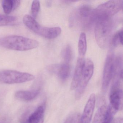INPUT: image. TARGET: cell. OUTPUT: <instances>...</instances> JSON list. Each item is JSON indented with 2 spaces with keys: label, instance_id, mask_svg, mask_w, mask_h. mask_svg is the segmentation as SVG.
<instances>
[{
  "label": "cell",
  "instance_id": "1",
  "mask_svg": "<svg viewBox=\"0 0 123 123\" xmlns=\"http://www.w3.org/2000/svg\"><path fill=\"white\" fill-rule=\"evenodd\" d=\"M39 43L36 40L20 36L12 35L0 38V46L18 51H26L37 48Z\"/></svg>",
  "mask_w": 123,
  "mask_h": 123
},
{
  "label": "cell",
  "instance_id": "2",
  "mask_svg": "<svg viewBox=\"0 0 123 123\" xmlns=\"http://www.w3.org/2000/svg\"><path fill=\"white\" fill-rule=\"evenodd\" d=\"M113 28V24L111 18L98 20L96 22L95 36L99 47L105 49L108 47Z\"/></svg>",
  "mask_w": 123,
  "mask_h": 123
},
{
  "label": "cell",
  "instance_id": "3",
  "mask_svg": "<svg viewBox=\"0 0 123 123\" xmlns=\"http://www.w3.org/2000/svg\"><path fill=\"white\" fill-rule=\"evenodd\" d=\"M25 25L35 33L49 39H52L59 36L62 29L59 27H46L42 26L32 16H25L23 19Z\"/></svg>",
  "mask_w": 123,
  "mask_h": 123
},
{
  "label": "cell",
  "instance_id": "4",
  "mask_svg": "<svg viewBox=\"0 0 123 123\" xmlns=\"http://www.w3.org/2000/svg\"><path fill=\"white\" fill-rule=\"evenodd\" d=\"M122 0H113L101 4L93 11L94 22L98 20L111 18L123 8Z\"/></svg>",
  "mask_w": 123,
  "mask_h": 123
},
{
  "label": "cell",
  "instance_id": "5",
  "mask_svg": "<svg viewBox=\"0 0 123 123\" xmlns=\"http://www.w3.org/2000/svg\"><path fill=\"white\" fill-rule=\"evenodd\" d=\"M93 10L90 6L83 5L78 8L71 17L72 24H76L83 28H88L95 23L93 16Z\"/></svg>",
  "mask_w": 123,
  "mask_h": 123
},
{
  "label": "cell",
  "instance_id": "6",
  "mask_svg": "<svg viewBox=\"0 0 123 123\" xmlns=\"http://www.w3.org/2000/svg\"><path fill=\"white\" fill-rule=\"evenodd\" d=\"M35 77L27 73L5 70L0 71V82L8 84L23 83L33 80Z\"/></svg>",
  "mask_w": 123,
  "mask_h": 123
},
{
  "label": "cell",
  "instance_id": "7",
  "mask_svg": "<svg viewBox=\"0 0 123 123\" xmlns=\"http://www.w3.org/2000/svg\"><path fill=\"white\" fill-rule=\"evenodd\" d=\"M94 64L91 60H85L82 72V78L78 86L76 88L75 98H80L85 92L86 87L93 74Z\"/></svg>",
  "mask_w": 123,
  "mask_h": 123
},
{
  "label": "cell",
  "instance_id": "8",
  "mask_svg": "<svg viewBox=\"0 0 123 123\" xmlns=\"http://www.w3.org/2000/svg\"><path fill=\"white\" fill-rule=\"evenodd\" d=\"M116 69V57L112 53L109 54L105 62L103 73L102 88L105 91L113 77Z\"/></svg>",
  "mask_w": 123,
  "mask_h": 123
},
{
  "label": "cell",
  "instance_id": "9",
  "mask_svg": "<svg viewBox=\"0 0 123 123\" xmlns=\"http://www.w3.org/2000/svg\"><path fill=\"white\" fill-rule=\"evenodd\" d=\"M110 105L117 111L123 108V91L121 88V80H114L111 88Z\"/></svg>",
  "mask_w": 123,
  "mask_h": 123
},
{
  "label": "cell",
  "instance_id": "10",
  "mask_svg": "<svg viewBox=\"0 0 123 123\" xmlns=\"http://www.w3.org/2000/svg\"><path fill=\"white\" fill-rule=\"evenodd\" d=\"M116 112L110 105H102L96 111L92 123H111Z\"/></svg>",
  "mask_w": 123,
  "mask_h": 123
},
{
  "label": "cell",
  "instance_id": "11",
  "mask_svg": "<svg viewBox=\"0 0 123 123\" xmlns=\"http://www.w3.org/2000/svg\"><path fill=\"white\" fill-rule=\"evenodd\" d=\"M95 102V95L92 93L88 100L82 115L80 117V123H90L94 111Z\"/></svg>",
  "mask_w": 123,
  "mask_h": 123
},
{
  "label": "cell",
  "instance_id": "12",
  "mask_svg": "<svg viewBox=\"0 0 123 123\" xmlns=\"http://www.w3.org/2000/svg\"><path fill=\"white\" fill-rule=\"evenodd\" d=\"M84 62V58L78 57L70 86V88L72 90L76 89L80 82L82 78V72Z\"/></svg>",
  "mask_w": 123,
  "mask_h": 123
},
{
  "label": "cell",
  "instance_id": "13",
  "mask_svg": "<svg viewBox=\"0 0 123 123\" xmlns=\"http://www.w3.org/2000/svg\"><path fill=\"white\" fill-rule=\"evenodd\" d=\"M50 70L56 71L59 78L62 81L67 80L70 72V67L69 64L64 63L57 65H53L49 67Z\"/></svg>",
  "mask_w": 123,
  "mask_h": 123
},
{
  "label": "cell",
  "instance_id": "14",
  "mask_svg": "<svg viewBox=\"0 0 123 123\" xmlns=\"http://www.w3.org/2000/svg\"><path fill=\"white\" fill-rule=\"evenodd\" d=\"M45 107L43 105L39 106L29 117L28 123H43Z\"/></svg>",
  "mask_w": 123,
  "mask_h": 123
},
{
  "label": "cell",
  "instance_id": "15",
  "mask_svg": "<svg viewBox=\"0 0 123 123\" xmlns=\"http://www.w3.org/2000/svg\"><path fill=\"white\" fill-rule=\"evenodd\" d=\"M39 92V89L32 91H20L16 93L15 97L18 100L24 101H29L34 99L38 95Z\"/></svg>",
  "mask_w": 123,
  "mask_h": 123
},
{
  "label": "cell",
  "instance_id": "16",
  "mask_svg": "<svg viewBox=\"0 0 123 123\" xmlns=\"http://www.w3.org/2000/svg\"><path fill=\"white\" fill-rule=\"evenodd\" d=\"M20 2L19 0H3L2 2V6L4 12L7 14H10L19 7Z\"/></svg>",
  "mask_w": 123,
  "mask_h": 123
},
{
  "label": "cell",
  "instance_id": "17",
  "mask_svg": "<svg viewBox=\"0 0 123 123\" xmlns=\"http://www.w3.org/2000/svg\"><path fill=\"white\" fill-rule=\"evenodd\" d=\"M87 49L86 35L84 33L80 34L78 43L79 58H84Z\"/></svg>",
  "mask_w": 123,
  "mask_h": 123
},
{
  "label": "cell",
  "instance_id": "18",
  "mask_svg": "<svg viewBox=\"0 0 123 123\" xmlns=\"http://www.w3.org/2000/svg\"><path fill=\"white\" fill-rule=\"evenodd\" d=\"M17 20L18 18L15 16L0 14V26L13 25L16 23Z\"/></svg>",
  "mask_w": 123,
  "mask_h": 123
},
{
  "label": "cell",
  "instance_id": "19",
  "mask_svg": "<svg viewBox=\"0 0 123 123\" xmlns=\"http://www.w3.org/2000/svg\"><path fill=\"white\" fill-rule=\"evenodd\" d=\"M122 29L117 32L113 36L111 40V43L114 47H117L123 44V34Z\"/></svg>",
  "mask_w": 123,
  "mask_h": 123
},
{
  "label": "cell",
  "instance_id": "20",
  "mask_svg": "<svg viewBox=\"0 0 123 123\" xmlns=\"http://www.w3.org/2000/svg\"><path fill=\"white\" fill-rule=\"evenodd\" d=\"M72 52L71 47L68 45L65 47L62 52V57L64 62L69 64L72 60Z\"/></svg>",
  "mask_w": 123,
  "mask_h": 123
},
{
  "label": "cell",
  "instance_id": "21",
  "mask_svg": "<svg viewBox=\"0 0 123 123\" xmlns=\"http://www.w3.org/2000/svg\"><path fill=\"white\" fill-rule=\"evenodd\" d=\"M80 114L75 113L69 116L64 123H80Z\"/></svg>",
  "mask_w": 123,
  "mask_h": 123
},
{
  "label": "cell",
  "instance_id": "22",
  "mask_svg": "<svg viewBox=\"0 0 123 123\" xmlns=\"http://www.w3.org/2000/svg\"><path fill=\"white\" fill-rule=\"evenodd\" d=\"M40 8V2L38 0H34L32 3L31 7V14L34 18L37 17Z\"/></svg>",
  "mask_w": 123,
  "mask_h": 123
},
{
  "label": "cell",
  "instance_id": "23",
  "mask_svg": "<svg viewBox=\"0 0 123 123\" xmlns=\"http://www.w3.org/2000/svg\"><path fill=\"white\" fill-rule=\"evenodd\" d=\"M111 123H123V119L121 117L116 118L115 119L112 120Z\"/></svg>",
  "mask_w": 123,
  "mask_h": 123
}]
</instances>
